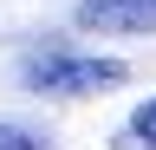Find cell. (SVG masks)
Instances as JSON below:
<instances>
[{
  "mask_svg": "<svg viewBox=\"0 0 156 150\" xmlns=\"http://www.w3.org/2000/svg\"><path fill=\"white\" fill-rule=\"evenodd\" d=\"M124 59H98V52H72V46H39L20 59V85L39 98H85V91L124 85Z\"/></svg>",
  "mask_w": 156,
  "mask_h": 150,
  "instance_id": "cell-1",
  "label": "cell"
},
{
  "mask_svg": "<svg viewBox=\"0 0 156 150\" xmlns=\"http://www.w3.org/2000/svg\"><path fill=\"white\" fill-rule=\"evenodd\" d=\"M0 150H46V137H33L26 124H0Z\"/></svg>",
  "mask_w": 156,
  "mask_h": 150,
  "instance_id": "cell-4",
  "label": "cell"
},
{
  "mask_svg": "<svg viewBox=\"0 0 156 150\" xmlns=\"http://www.w3.org/2000/svg\"><path fill=\"white\" fill-rule=\"evenodd\" d=\"M130 137L156 150V98H143V104H136V111H130Z\"/></svg>",
  "mask_w": 156,
  "mask_h": 150,
  "instance_id": "cell-3",
  "label": "cell"
},
{
  "mask_svg": "<svg viewBox=\"0 0 156 150\" xmlns=\"http://www.w3.org/2000/svg\"><path fill=\"white\" fill-rule=\"evenodd\" d=\"M72 20L85 33H156V0H78Z\"/></svg>",
  "mask_w": 156,
  "mask_h": 150,
  "instance_id": "cell-2",
  "label": "cell"
}]
</instances>
